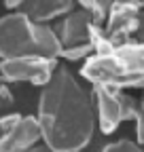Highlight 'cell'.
<instances>
[{
    "mask_svg": "<svg viewBox=\"0 0 144 152\" xmlns=\"http://www.w3.org/2000/svg\"><path fill=\"white\" fill-rule=\"evenodd\" d=\"M93 95L68 70L60 66L38 97V121L43 140L51 152H81L89 146L96 129Z\"/></svg>",
    "mask_w": 144,
    "mask_h": 152,
    "instance_id": "1",
    "label": "cell"
},
{
    "mask_svg": "<svg viewBox=\"0 0 144 152\" xmlns=\"http://www.w3.org/2000/svg\"><path fill=\"white\" fill-rule=\"evenodd\" d=\"M62 49L57 32L49 23H36L21 11L0 17V61L28 55L60 59Z\"/></svg>",
    "mask_w": 144,
    "mask_h": 152,
    "instance_id": "2",
    "label": "cell"
},
{
    "mask_svg": "<svg viewBox=\"0 0 144 152\" xmlns=\"http://www.w3.org/2000/svg\"><path fill=\"white\" fill-rule=\"evenodd\" d=\"M83 78L93 85L144 91V42L117 47L108 55H93L81 68Z\"/></svg>",
    "mask_w": 144,
    "mask_h": 152,
    "instance_id": "3",
    "label": "cell"
},
{
    "mask_svg": "<svg viewBox=\"0 0 144 152\" xmlns=\"http://www.w3.org/2000/svg\"><path fill=\"white\" fill-rule=\"evenodd\" d=\"M91 95L96 102V116H98L100 129L106 135L115 133V129L123 121H136L140 112V104L121 89L93 85Z\"/></svg>",
    "mask_w": 144,
    "mask_h": 152,
    "instance_id": "4",
    "label": "cell"
},
{
    "mask_svg": "<svg viewBox=\"0 0 144 152\" xmlns=\"http://www.w3.org/2000/svg\"><path fill=\"white\" fill-rule=\"evenodd\" d=\"M104 30L117 47L144 42V7H142V2H115Z\"/></svg>",
    "mask_w": 144,
    "mask_h": 152,
    "instance_id": "5",
    "label": "cell"
},
{
    "mask_svg": "<svg viewBox=\"0 0 144 152\" xmlns=\"http://www.w3.org/2000/svg\"><path fill=\"white\" fill-rule=\"evenodd\" d=\"M60 68L57 59L43 55H28L0 61V78L4 83H30L34 87H47Z\"/></svg>",
    "mask_w": 144,
    "mask_h": 152,
    "instance_id": "6",
    "label": "cell"
},
{
    "mask_svg": "<svg viewBox=\"0 0 144 152\" xmlns=\"http://www.w3.org/2000/svg\"><path fill=\"white\" fill-rule=\"evenodd\" d=\"M43 140L36 116L4 114L0 116V152H30Z\"/></svg>",
    "mask_w": 144,
    "mask_h": 152,
    "instance_id": "7",
    "label": "cell"
},
{
    "mask_svg": "<svg viewBox=\"0 0 144 152\" xmlns=\"http://www.w3.org/2000/svg\"><path fill=\"white\" fill-rule=\"evenodd\" d=\"M89 26H91V17L76 4V9L70 15H66L60 21V26L55 28L62 47L70 49V47L87 45L89 42Z\"/></svg>",
    "mask_w": 144,
    "mask_h": 152,
    "instance_id": "8",
    "label": "cell"
},
{
    "mask_svg": "<svg viewBox=\"0 0 144 152\" xmlns=\"http://www.w3.org/2000/svg\"><path fill=\"white\" fill-rule=\"evenodd\" d=\"M76 9L72 0H30V2H21V13H26L32 21L36 23H49L51 19L66 17Z\"/></svg>",
    "mask_w": 144,
    "mask_h": 152,
    "instance_id": "9",
    "label": "cell"
},
{
    "mask_svg": "<svg viewBox=\"0 0 144 152\" xmlns=\"http://www.w3.org/2000/svg\"><path fill=\"white\" fill-rule=\"evenodd\" d=\"M112 4L115 2H106V0H83V2H79V7L91 17V23L102 26V28L108 21V17H110Z\"/></svg>",
    "mask_w": 144,
    "mask_h": 152,
    "instance_id": "10",
    "label": "cell"
},
{
    "mask_svg": "<svg viewBox=\"0 0 144 152\" xmlns=\"http://www.w3.org/2000/svg\"><path fill=\"white\" fill-rule=\"evenodd\" d=\"M93 49L91 45H79V47H70V49H62V59L66 61H87L89 57H93Z\"/></svg>",
    "mask_w": 144,
    "mask_h": 152,
    "instance_id": "11",
    "label": "cell"
},
{
    "mask_svg": "<svg viewBox=\"0 0 144 152\" xmlns=\"http://www.w3.org/2000/svg\"><path fill=\"white\" fill-rule=\"evenodd\" d=\"M102 152H144L142 146H138L136 142H129V140H119V142H112L102 148Z\"/></svg>",
    "mask_w": 144,
    "mask_h": 152,
    "instance_id": "12",
    "label": "cell"
},
{
    "mask_svg": "<svg viewBox=\"0 0 144 152\" xmlns=\"http://www.w3.org/2000/svg\"><path fill=\"white\" fill-rule=\"evenodd\" d=\"M13 104H15V99H13V93H11L9 85L0 78V110H7V108H11Z\"/></svg>",
    "mask_w": 144,
    "mask_h": 152,
    "instance_id": "13",
    "label": "cell"
},
{
    "mask_svg": "<svg viewBox=\"0 0 144 152\" xmlns=\"http://www.w3.org/2000/svg\"><path fill=\"white\" fill-rule=\"evenodd\" d=\"M136 137H138V146H144V116L138 112V116H136Z\"/></svg>",
    "mask_w": 144,
    "mask_h": 152,
    "instance_id": "14",
    "label": "cell"
},
{
    "mask_svg": "<svg viewBox=\"0 0 144 152\" xmlns=\"http://www.w3.org/2000/svg\"><path fill=\"white\" fill-rule=\"evenodd\" d=\"M140 114L144 116V91H142V99H140Z\"/></svg>",
    "mask_w": 144,
    "mask_h": 152,
    "instance_id": "15",
    "label": "cell"
},
{
    "mask_svg": "<svg viewBox=\"0 0 144 152\" xmlns=\"http://www.w3.org/2000/svg\"><path fill=\"white\" fill-rule=\"evenodd\" d=\"M142 7H144V2H142Z\"/></svg>",
    "mask_w": 144,
    "mask_h": 152,
    "instance_id": "16",
    "label": "cell"
}]
</instances>
